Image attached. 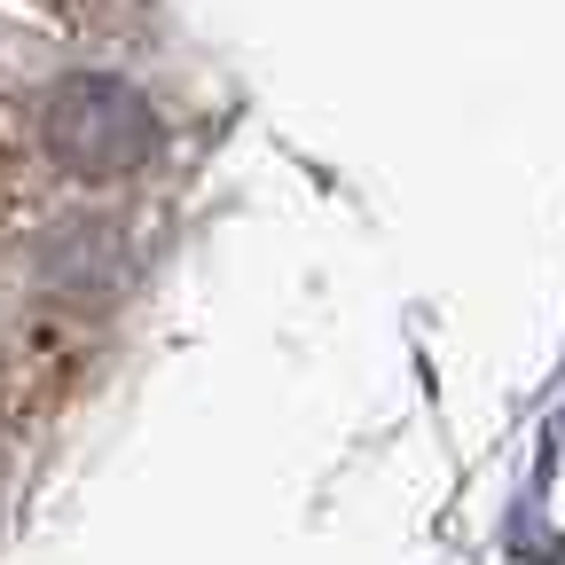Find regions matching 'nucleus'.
Masks as SVG:
<instances>
[{
	"instance_id": "nucleus-1",
	"label": "nucleus",
	"mask_w": 565,
	"mask_h": 565,
	"mask_svg": "<svg viewBox=\"0 0 565 565\" xmlns=\"http://www.w3.org/2000/svg\"><path fill=\"white\" fill-rule=\"evenodd\" d=\"M87 377V315H17L0 330V433H24V424L55 416Z\"/></svg>"
},
{
	"instance_id": "nucleus-2",
	"label": "nucleus",
	"mask_w": 565,
	"mask_h": 565,
	"mask_svg": "<svg viewBox=\"0 0 565 565\" xmlns=\"http://www.w3.org/2000/svg\"><path fill=\"white\" fill-rule=\"evenodd\" d=\"M47 9L55 17H71V24H134V9H141V0H47Z\"/></svg>"
},
{
	"instance_id": "nucleus-3",
	"label": "nucleus",
	"mask_w": 565,
	"mask_h": 565,
	"mask_svg": "<svg viewBox=\"0 0 565 565\" xmlns=\"http://www.w3.org/2000/svg\"><path fill=\"white\" fill-rule=\"evenodd\" d=\"M17 196H24V150H17L9 134H0V221L17 212Z\"/></svg>"
}]
</instances>
